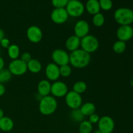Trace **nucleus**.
Instances as JSON below:
<instances>
[{
	"label": "nucleus",
	"mask_w": 133,
	"mask_h": 133,
	"mask_svg": "<svg viewBox=\"0 0 133 133\" xmlns=\"http://www.w3.org/2000/svg\"><path fill=\"white\" fill-rule=\"evenodd\" d=\"M90 54L82 49H78L70 54V63L75 68H84L90 64Z\"/></svg>",
	"instance_id": "obj_1"
},
{
	"label": "nucleus",
	"mask_w": 133,
	"mask_h": 133,
	"mask_svg": "<svg viewBox=\"0 0 133 133\" xmlns=\"http://www.w3.org/2000/svg\"><path fill=\"white\" fill-rule=\"evenodd\" d=\"M57 101L55 97L51 96L42 97L39 103V110L44 116L53 114L57 109Z\"/></svg>",
	"instance_id": "obj_2"
},
{
	"label": "nucleus",
	"mask_w": 133,
	"mask_h": 133,
	"mask_svg": "<svg viewBox=\"0 0 133 133\" xmlns=\"http://www.w3.org/2000/svg\"><path fill=\"white\" fill-rule=\"evenodd\" d=\"M114 18L120 25H130L133 23L132 10L125 7L119 8L114 12Z\"/></svg>",
	"instance_id": "obj_3"
},
{
	"label": "nucleus",
	"mask_w": 133,
	"mask_h": 133,
	"mask_svg": "<svg viewBox=\"0 0 133 133\" xmlns=\"http://www.w3.org/2000/svg\"><path fill=\"white\" fill-rule=\"evenodd\" d=\"M99 41L96 36L88 35L81 38V47L83 50L90 54L94 53L99 48Z\"/></svg>",
	"instance_id": "obj_4"
},
{
	"label": "nucleus",
	"mask_w": 133,
	"mask_h": 133,
	"mask_svg": "<svg viewBox=\"0 0 133 133\" xmlns=\"http://www.w3.org/2000/svg\"><path fill=\"white\" fill-rule=\"evenodd\" d=\"M65 9L69 16L77 18L83 15L85 10V6L79 0H70Z\"/></svg>",
	"instance_id": "obj_5"
},
{
	"label": "nucleus",
	"mask_w": 133,
	"mask_h": 133,
	"mask_svg": "<svg viewBox=\"0 0 133 133\" xmlns=\"http://www.w3.org/2000/svg\"><path fill=\"white\" fill-rule=\"evenodd\" d=\"M65 101L67 106L71 110L79 109L83 103V99L81 94L74 91H70L65 96Z\"/></svg>",
	"instance_id": "obj_6"
},
{
	"label": "nucleus",
	"mask_w": 133,
	"mask_h": 133,
	"mask_svg": "<svg viewBox=\"0 0 133 133\" xmlns=\"http://www.w3.org/2000/svg\"><path fill=\"white\" fill-rule=\"evenodd\" d=\"M8 70L11 73L12 75H16V76H20L27 72V64L18 58L12 60L9 64Z\"/></svg>",
	"instance_id": "obj_7"
},
{
	"label": "nucleus",
	"mask_w": 133,
	"mask_h": 133,
	"mask_svg": "<svg viewBox=\"0 0 133 133\" xmlns=\"http://www.w3.org/2000/svg\"><path fill=\"white\" fill-rule=\"evenodd\" d=\"M51 58L53 63L60 66L70 63V55L62 49H56L52 52Z\"/></svg>",
	"instance_id": "obj_8"
},
{
	"label": "nucleus",
	"mask_w": 133,
	"mask_h": 133,
	"mask_svg": "<svg viewBox=\"0 0 133 133\" xmlns=\"http://www.w3.org/2000/svg\"><path fill=\"white\" fill-rule=\"evenodd\" d=\"M98 129L102 133H111L114 129V122L111 117L104 116L99 118L98 123Z\"/></svg>",
	"instance_id": "obj_9"
},
{
	"label": "nucleus",
	"mask_w": 133,
	"mask_h": 133,
	"mask_svg": "<svg viewBox=\"0 0 133 133\" xmlns=\"http://www.w3.org/2000/svg\"><path fill=\"white\" fill-rule=\"evenodd\" d=\"M68 17L65 8L54 9L51 13V19L56 24H63L68 20Z\"/></svg>",
	"instance_id": "obj_10"
},
{
	"label": "nucleus",
	"mask_w": 133,
	"mask_h": 133,
	"mask_svg": "<svg viewBox=\"0 0 133 133\" xmlns=\"http://www.w3.org/2000/svg\"><path fill=\"white\" fill-rule=\"evenodd\" d=\"M68 92V88L66 83L62 81H55L51 84V94L54 97H65Z\"/></svg>",
	"instance_id": "obj_11"
},
{
	"label": "nucleus",
	"mask_w": 133,
	"mask_h": 133,
	"mask_svg": "<svg viewBox=\"0 0 133 133\" xmlns=\"http://www.w3.org/2000/svg\"><path fill=\"white\" fill-rule=\"evenodd\" d=\"M27 37L31 42L37 44L42 39V31L38 26L31 25L27 30Z\"/></svg>",
	"instance_id": "obj_12"
},
{
	"label": "nucleus",
	"mask_w": 133,
	"mask_h": 133,
	"mask_svg": "<svg viewBox=\"0 0 133 133\" xmlns=\"http://www.w3.org/2000/svg\"><path fill=\"white\" fill-rule=\"evenodd\" d=\"M116 36L121 41H129L133 36L132 27L131 25H121L117 30Z\"/></svg>",
	"instance_id": "obj_13"
},
{
	"label": "nucleus",
	"mask_w": 133,
	"mask_h": 133,
	"mask_svg": "<svg viewBox=\"0 0 133 133\" xmlns=\"http://www.w3.org/2000/svg\"><path fill=\"white\" fill-rule=\"evenodd\" d=\"M90 31V25L85 20H79L74 26V33L79 38L84 37L88 35Z\"/></svg>",
	"instance_id": "obj_14"
},
{
	"label": "nucleus",
	"mask_w": 133,
	"mask_h": 133,
	"mask_svg": "<svg viewBox=\"0 0 133 133\" xmlns=\"http://www.w3.org/2000/svg\"><path fill=\"white\" fill-rule=\"evenodd\" d=\"M45 76L48 81H57L60 77L59 66L56 64L51 62L47 65L45 70Z\"/></svg>",
	"instance_id": "obj_15"
},
{
	"label": "nucleus",
	"mask_w": 133,
	"mask_h": 133,
	"mask_svg": "<svg viewBox=\"0 0 133 133\" xmlns=\"http://www.w3.org/2000/svg\"><path fill=\"white\" fill-rule=\"evenodd\" d=\"M51 84L49 81L46 79L42 80L38 84V93L42 97L49 96L51 94Z\"/></svg>",
	"instance_id": "obj_16"
},
{
	"label": "nucleus",
	"mask_w": 133,
	"mask_h": 133,
	"mask_svg": "<svg viewBox=\"0 0 133 133\" xmlns=\"http://www.w3.org/2000/svg\"><path fill=\"white\" fill-rule=\"evenodd\" d=\"M65 45L67 50L71 52L74 51L79 49V47L81 46V38L75 35L70 36L66 40Z\"/></svg>",
	"instance_id": "obj_17"
},
{
	"label": "nucleus",
	"mask_w": 133,
	"mask_h": 133,
	"mask_svg": "<svg viewBox=\"0 0 133 133\" xmlns=\"http://www.w3.org/2000/svg\"><path fill=\"white\" fill-rule=\"evenodd\" d=\"M84 6L87 12L92 15L97 14L101 10L98 0H88Z\"/></svg>",
	"instance_id": "obj_18"
},
{
	"label": "nucleus",
	"mask_w": 133,
	"mask_h": 133,
	"mask_svg": "<svg viewBox=\"0 0 133 133\" xmlns=\"http://www.w3.org/2000/svg\"><path fill=\"white\" fill-rule=\"evenodd\" d=\"M14 122L11 118L3 116L0 119V129L4 132L10 131L14 127Z\"/></svg>",
	"instance_id": "obj_19"
},
{
	"label": "nucleus",
	"mask_w": 133,
	"mask_h": 133,
	"mask_svg": "<svg viewBox=\"0 0 133 133\" xmlns=\"http://www.w3.org/2000/svg\"><path fill=\"white\" fill-rule=\"evenodd\" d=\"M79 109L84 116H90L96 112V106L92 103L87 102L82 104Z\"/></svg>",
	"instance_id": "obj_20"
},
{
	"label": "nucleus",
	"mask_w": 133,
	"mask_h": 133,
	"mask_svg": "<svg viewBox=\"0 0 133 133\" xmlns=\"http://www.w3.org/2000/svg\"><path fill=\"white\" fill-rule=\"evenodd\" d=\"M27 70L32 74H38L42 70V64L37 59L32 58L28 63H27Z\"/></svg>",
	"instance_id": "obj_21"
},
{
	"label": "nucleus",
	"mask_w": 133,
	"mask_h": 133,
	"mask_svg": "<svg viewBox=\"0 0 133 133\" xmlns=\"http://www.w3.org/2000/svg\"><path fill=\"white\" fill-rule=\"evenodd\" d=\"M7 53L9 58L12 60H15L18 58L20 53V50L18 45L16 44H11L7 48Z\"/></svg>",
	"instance_id": "obj_22"
},
{
	"label": "nucleus",
	"mask_w": 133,
	"mask_h": 133,
	"mask_svg": "<svg viewBox=\"0 0 133 133\" xmlns=\"http://www.w3.org/2000/svg\"><path fill=\"white\" fill-rule=\"evenodd\" d=\"M92 129V124L89 121L83 120L80 122L79 127V133H91Z\"/></svg>",
	"instance_id": "obj_23"
},
{
	"label": "nucleus",
	"mask_w": 133,
	"mask_h": 133,
	"mask_svg": "<svg viewBox=\"0 0 133 133\" xmlns=\"http://www.w3.org/2000/svg\"><path fill=\"white\" fill-rule=\"evenodd\" d=\"M87 89V85L85 82L82 81H79L76 83H74L73 86V91H74L76 93L79 94L84 93Z\"/></svg>",
	"instance_id": "obj_24"
},
{
	"label": "nucleus",
	"mask_w": 133,
	"mask_h": 133,
	"mask_svg": "<svg viewBox=\"0 0 133 133\" xmlns=\"http://www.w3.org/2000/svg\"><path fill=\"white\" fill-rule=\"evenodd\" d=\"M105 16L100 12L94 15L93 18H92V23H93L94 25L97 27H102L105 23Z\"/></svg>",
	"instance_id": "obj_25"
},
{
	"label": "nucleus",
	"mask_w": 133,
	"mask_h": 133,
	"mask_svg": "<svg viewBox=\"0 0 133 133\" xmlns=\"http://www.w3.org/2000/svg\"><path fill=\"white\" fill-rule=\"evenodd\" d=\"M112 49L116 53L121 54L125 51L126 43L125 42L121 41V40H118L113 44Z\"/></svg>",
	"instance_id": "obj_26"
},
{
	"label": "nucleus",
	"mask_w": 133,
	"mask_h": 133,
	"mask_svg": "<svg viewBox=\"0 0 133 133\" xmlns=\"http://www.w3.org/2000/svg\"><path fill=\"white\" fill-rule=\"evenodd\" d=\"M12 74L8 69H2L0 70V83H7L11 79Z\"/></svg>",
	"instance_id": "obj_27"
},
{
	"label": "nucleus",
	"mask_w": 133,
	"mask_h": 133,
	"mask_svg": "<svg viewBox=\"0 0 133 133\" xmlns=\"http://www.w3.org/2000/svg\"><path fill=\"white\" fill-rule=\"evenodd\" d=\"M60 75L63 77H68L71 74V68L69 64L64 65L59 67Z\"/></svg>",
	"instance_id": "obj_28"
},
{
	"label": "nucleus",
	"mask_w": 133,
	"mask_h": 133,
	"mask_svg": "<svg viewBox=\"0 0 133 133\" xmlns=\"http://www.w3.org/2000/svg\"><path fill=\"white\" fill-rule=\"evenodd\" d=\"M71 117L73 120L78 122H81L84 118L79 109L72 110V112H71Z\"/></svg>",
	"instance_id": "obj_29"
},
{
	"label": "nucleus",
	"mask_w": 133,
	"mask_h": 133,
	"mask_svg": "<svg viewBox=\"0 0 133 133\" xmlns=\"http://www.w3.org/2000/svg\"><path fill=\"white\" fill-rule=\"evenodd\" d=\"M99 3L101 9L105 11L110 10L113 6V3L112 0H99Z\"/></svg>",
	"instance_id": "obj_30"
},
{
	"label": "nucleus",
	"mask_w": 133,
	"mask_h": 133,
	"mask_svg": "<svg viewBox=\"0 0 133 133\" xmlns=\"http://www.w3.org/2000/svg\"><path fill=\"white\" fill-rule=\"evenodd\" d=\"M69 1L70 0H51V3L55 9L66 8Z\"/></svg>",
	"instance_id": "obj_31"
},
{
	"label": "nucleus",
	"mask_w": 133,
	"mask_h": 133,
	"mask_svg": "<svg viewBox=\"0 0 133 133\" xmlns=\"http://www.w3.org/2000/svg\"><path fill=\"white\" fill-rule=\"evenodd\" d=\"M31 59H32V57H31V55L29 52H25L21 55L20 60H22L23 62H25L26 64L28 63Z\"/></svg>",
	"instance_id": "obj_32"
},
{
	"label": "nucleus",
	"mask_w": 133,
	"mask_h": 133,
	"mask_svg": "<svg viewBox=\"0 0 133 133\" xmlns=\"http://www.w3.org/2000/svg\"><path fill=\"white\" fill-rule=\"evenodd\" d=\"M100 117L97 115V114L94 113V114H92V115H90L89 116V122H90L92 124H94V123H98Z\"/></svg>",
	"instance_id": "obj_33"
},
{
	"label": "nucleus",
	"mask_w": 133,
	"mask_h": 133,
	"mask_svg": "<svg viewBox=\"0 0 133 133\" xmlns=\"http://www.w3.org/2000/svg\"><path fill=\"white\" fill-rule=\"evenodd\" d=\"M0 45H1V47H3V48H6L7 49L9 46H10V41H9V39L6 38H4L0 42Z\"/></svg>",
	"instance_id": "obj_34"
},
{
	"label": "nucleus",
	"mask_w": 133,
	"mask_h": 133,
	"mask_svg": "<svg viewBox=\"0 0 133 133\" xmlns=\"http://www.w3.org/2000/svg\"><path fill=\"white\" fill-rule=\"evenodd\" d=\"M5 93V87L3 84L0 83V96H2Z\"/></svg>",
	"instance_id": "obj_35"
},
{
	"label": "nucleus",
	"mask_w": 133,
	"mask_h": 133,
	"mask_svg": "<svg viewBox=\"0 0 133 133\" xmlns=\"http://www.w3.org/2000/svg\"><path fill=\"white\" fill-rule=\"evenodd\" d=\"M4 66H5V61L2 57H0V70L3 69Z\"/></svg>",
	"instance_id": "obj_36"
},
{
	"label": "nucleus",
	"mask_w": 133,
	"mask_h": 133,
	"mask_svg": "<svg viewBox=\"0 0 133 133\" xmlns=\"http://www.w3.org/2000/svg\"><path fill=\"white\" fill-rule=\"evenodd\" d=\"M5 38V33H4V31H3L1 29H0V42H1V40Z\"/></svg>",
	"instance_id": "obj_37"
},
{
	"label": "nucleus",
	"mask_w": 133,
	"mask_h": 133,
	"mask_svg": "<svg viewBox=\"0 0 133 133\" xmlns=\"http://www.w3.org/2000/svg\"><path fill=\"white\" fill-rule=\"evenodd\" d=\"M3 116H4V112H3V110L2 109L0 108V119H1V118H2Z\"/></svg>",
	"instance_id": "obj_38"
},
{
	"label": "nucleus",
	"mask_w": 133,
	"mask_h": 133,
	"mask_svg": "<svg viewBox=\"0 0 133 133\" xmlns=\"http://www.w3.org/2000/svg\"><path fill=\"white\" fill-rule=\"evenodd\" d=\"M94 133H102V132H101V131H100L98 129V130H97V131H95V132H94Z\"/></svg>",
	"instance_id": "obj_39"
},
{
	"label": "nucleus",
	"mask_w": 133,
	"mask_h": 133,
	"mask_svg": "<svg viewBox=\"0 0 133 133\" xmlns=\"http://www.w3.org/2000/svg\"><path fill=\"white\" fill-rule=\"evenodd\" d=\"M132 12H133V10H132Z\"/></svg>",
	"instance_id": "obj_40"
}]
</instances>
